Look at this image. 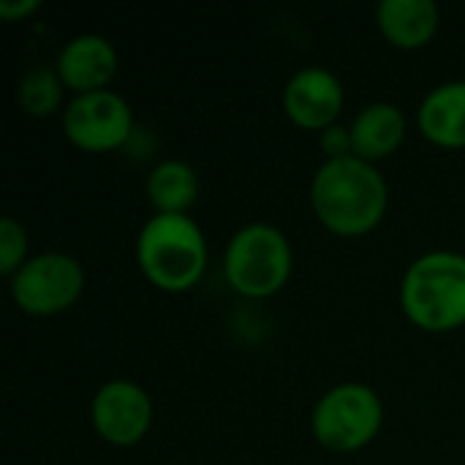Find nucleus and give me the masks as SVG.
Listing matches in <instances>:
<instances>
[{
	"mask_svg": "<svg viewBox=\"0 0 465 465\" xmlns=\"http://www.w3.org/2000/svg\"><path fill=\"white\" fill-rule=\"evenodd\" d=\"M311 204L324 229L341 237H360L381 223L390 188L376 163L357 155L330 158L313 174Z\"/></svg>",
	"mask_w": 465,
	"mask_h": 465,
	"instance_id": "1",
	"label": "nucleus"
},
{
	"mask_svg": "<svg viewBox=\"0 0 465 465\" xmlns=\"http://www.w3.org/2000/svg\"><path fill=\"white\" fill-rule=\"evenodd\" d=\"M136 262L144 278L161 292L193 289L207 267V240L191 215L155 213L136 237Z\"/></svg>",
	"mask_w": 465,
	"mask_h": 465,
	"instance_id": "2",
	"label": "nucleus"
},
{
	"mask_svg": "<svg viewBox=\"0 0 465 465\" xmlns=\"http://www.w3.org/2000/svg\"><path fill=\"white\" fill-rule=\"evenodd\" d=\"M401 305L425 332H452L465 324V256L430 251L414 259L401 281Z\"/></svg>",
	"mask_w": 465,
	"mask_h": 465,
	"instance_id": "3",
	"label": "nucleus"
},
{
	"mask_svg": "<svg viewBox=\"0 0 465 465\" xmlns=\"http://www.w3.org/2000/svg\"><path fill=\"white\" fill-rule=\"evenodd\" d=\"M294 253L289 237L272 223H245L237 229L223 251L226 283L242 297H272L292 275Z\"/></svg>",
	"mask_w": 465,
	"mask_h": 465,
	"instance_id": "4",
	"label": "nucleus"
},
{
	"mask_svg": "<svg viewBox=\"0 0 465 465\" xmlns=\"http://www.w3.org/2000/svg\"><path fill=\"white\" fill-rule=\"evenodd\" d=\"M384 422V406L373 387L346 381L327 390L311 414L316 441L330 452H357L368 447Z\"/></svg>",
	"mask_w": 465,
	"mask_h": 465,
	"instance_id": "5",
	"label": "nucleus"
},
{
	"mask_svg": "<svg viewBox=\"0 0 465 465\" xmlns=\"http://www.w3.org/2000/svg\"><path fill=\"white\" fill-rule=\"evenodd\" d=\"M84 292L82 264L63 253L46 251L30 256L11 275V297L30 316H54L68 311Z\"/></svg>",
	"mask_w": 465,
	"mask_h": 465,
	"instance_id": "6",
	"label": "nucleus"
},
{
	"mask_svg": "<svg viewBox=\"0 0 465 465\" xmlns=\"http://www.w3.org/2000/svg\"><path fill=\"white\" fill-rule=\"evenodd\" d=\"M63 131L68 142L84 153H109L128 142L134 131L131 104L114 90H95L74 95L63 112Z\"/></svg>",
	"mask_w": 465,
	"mask_h": 465,
	"instance_id": "7",
	"label": "nucleus"
},
{
	"mask_svg": "<svg viewBox=\"0 0 465 465\" xmlns=\"http://www.w3.org/2000/svg\"><path fill=\"white\" fill-rule=\"evenodd\" d=\"M90 420L95 433L112 447L139 444L153 425L150 395L128 379H112L98 387L90 403Z\"/></svg>",
	"mask_w": 465,
	"mask_h": 465,
	"instance_id": "8",
	"label": "nucleus"
},
{
	"mask_svg": "<svg viewBox=\"0 0 465 465\" xmlns=\"http://www.w3.org/2000/svg\"><path fill=\"white\" fill-rule=\"evenodd\" d=\"M346 93L341 79L324 65H305L283 87V112L305 131H324L335 125Z\"/></svg>",
	"mask_w": 465,
	"mask_h": 465,
	"instance_id": "9",
	"label": "nucleus"
},
{
	"mask_svg": "<svg viewBox=\"0 0 465 465\" xmlns=\"http://www.w3.org/2000/svg\"><path fill=\"white\" fill-rule=\"evenodd\" d=\"M54 68L63 84L76 95L106 90V84L117 74V49L106 35L79 33L60 46Z\"/></svg>",
	"mask_w": 465,
	"mask_h": 465,
	"instance_id": "10",
	"label": "nucleus"
},
{
	"mask_svg": "<svg viewBox=\"0 0 465 465\" xmlns=\"http://www.w3.org/2000/svg\"><path fill=\"white\" fill-rule=\"evenodd\" d=\"M406 114L398 104L376 101L362 106L349 125L354 155L371 163L392 155L406 139Z\"/></svg>",
	"mask_w": 465,
	"mask_h": 465,
	"instance_id": "11",
	"label": "nucleus"
},
{
	"mask_svg": "<svg viewBox=\"0 0 465 465\" xmlns=\"http://www.w3.org/2000/svg\"><path fill=\"white\" fill-rule=\"evenodd\" d=\"M381 35L398 49H420L439 33L441 11L433 0H381L376 8Z\"/></svg>",
	"mask_w": 465,
	"mask_h": 465,
	"instance_id": "12",
	"label": "nucleus"
},
{
	"mask_svg": "<svg viewBox=\"0 0 465 465\" xmlns=\"http://www.w3.org/2000/svg\"><path fill=\"white\" fill-rule=\"evenodd\" d=\"M425 139L439 147H465V82L433 87L417 112Z\"/></svg>",
	"mask_w": 465,
	"mask_h": 465,
	"instance_id": "13",
	"label": "nucleus"
},
{
	"mask_svg": "<svg viewBox=\"0 0 465 465\" xmlns=\"http://www.w3.org/2000/svg\"><path fill=\"white\" fill-rule=\"evenodd\" d=\"M147 199L155 213L166 215H188V210L199 199V177L196 169L180 158H166L153 166L147 174Z\"/></svg>",
	"mask_w": 465,
	"mask_h": 465,
	"instance_id": "14",
	"label": "nucleus"
},
{
	"mask_svg": "<svg viewBox=\"0 0 465 465\" xmlns=\"http://www.w3.org/2000/svg\"><path fill=\"white\" fill-rule=\"evenodd\" d=\"M63 79L54 65H30L16 84V101L30 117H49L63 104Z\"/></svg>",
	"mask_w": 465,
	"mask_h": 465,
	"instance_id": "15",
	"label": "nucleus"
},
{
	"mask_svg": "<svg viewBox=\"0 0 465 465\" xmlns=\"http://www.w3.org/2000/svg\"><path fill=\"white\" fill-rule=\"evenodd\" d=\"M27 262V232L16 218H0V272L14 275Z\"/></svg>",
	"mask_w": 465,
	"mask_h": 465,
	"instance_id": "16",
	"label": "nucleus"
},
{
	"mask_svg": "<svg viewBox=\"0 0 465 465\" xmlns=\"http://www.w3.org/2000/svg\"><path fill=\"white\" fill-rule=\"evenodd\" d=\"M319 144H322V153H324V161L330 158H343V155H354L351 150V131L343 128V125H330L319 134Z\"/></svg>",
	"mask_w": 465,
	"mask_h": 465,
	"instance_id": "17",
	"label": "nucleus"
},
{
	"mask_svg": "<svg viewBox=\"0 0 465 465\" xmlns=\"http://www.w3.org/2000/svg\"><path fill=\"white\" fill-rule=\"evenodd\" d=\"M41 8V0H0V16L8 22L25 19Z\"/></svg>",
	"mask_w": 465,
	"mask_h": 465,
	"instance_id": "18",
	"label": "nucleus"
}]
</instances>
